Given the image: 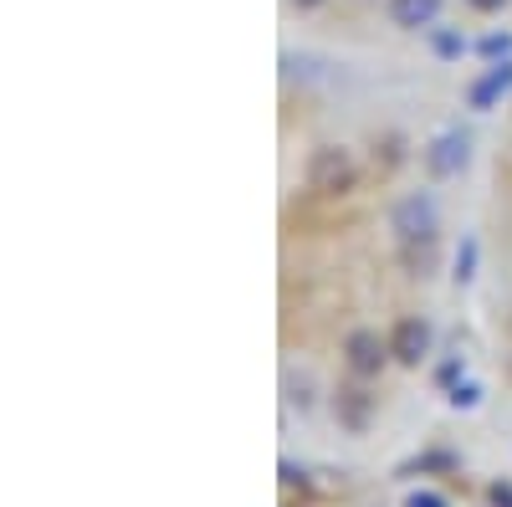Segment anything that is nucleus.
I'll return each instance as SVG.
<instances>
[{
	"label": "nucleus",
	"mask_w": 512,
	"mask_h": 507,
	"mask_svg": "<svg viewBox=\"0 0 512 507\" xmlns=\"http://www.w3.org/2000/svg\"><path fill=\"white\" fill-rule=\"evenodd\" d=\"M390 226H395L400 241H431V231H436V200L431 195H405L395 205Z\"/></svg>",
	"instance_id": "nucleus-2"
},
{
	"label": "nucleus",
	"mask_w": 512,
	"mask_h": 507,
	"mask_svg": "<svg viewBox=\"0 0 512 507\" xmlns=\"http://www.w3.org/2000/svg\"><path fill=\"white\" fill-rule=\"evenodd\" d=\"M472 262H477V241L466 236L461 251H456V277H461V282H472Z\"/></svg>",
	"instance_id": "nucleus-10"
},
{
	"label": "nucleus",
	"mask_w": 512,
	"mask_h": 507,
	"mask_svg": "<svg viewBox=\"0 0 512 507\" xmlns=\"http://www.w3.org/2000/svg\"><path fill=\"white\" fill-rule=\"evenodd\" d=\"M492 502H497V507H512V487L497 482V487H492Z\"/></svg>",
	"instance_id": "nucleus-14"
},
{
	"label": "nucleus",
	"mask_w": 512,
	"mask_h": 507,
	"mask_svg": "<svg viewBox=\"0 0 512 507\" xmlns=\"http://www.w3.org/2000/svg\"><path fill=\"white\" fill-rule=\"evenodd\" d=\"M384 354H390V344H384V338H379L374 328L349 333V369H354V374H379Z\"/></svg>",
	"instance_id": "nucleus-4"
},
{
	"label": "nucleus",
	"mask_w": 512,
	"mask_h": 507,
	"mask_svg": "<svg viewBox=\"0 0 512 507\" xmlns=\"http://www.w3.org/2000/svg\"><path fill=\"white\" fill-rule=\"evenodd\" d=\"M410 507H446V502H441L436 492H415V497H410Z\"/></svg>",
	"instance_id": "nucleus-13"
},
{
	"label": "nucleus",
	"mask_w": 512,
	"mask_h": 507,
	"mask_svg": "<svg viewBox=\"0 0 512 507\" xmlns=\"http://www.w3.org/2000/svg\"><path fill=\"white\" fill-rule=\"evenodd\" d=\"M477 52H482L487 62H507V57H512V36H507V31H492V36L477 41Z\"/></svg>",
	"instance_id": "nucleus-8"
},
{
	"label": "nucleus",
	"mask_w": 512,
	"mask_h": 507,
	"mask_svg": "<svg viewBox=\"0 0 512 507\" xmlns=\"http://www.w3.org/2000/svg\"><path fill=\"white\" fill-rule=\"evenodd\" d=\"M441 16V0H390V21L405 31H431Z\"/></svg>",
	"instance_id": "nucleus-7"
},
{
	"label": "nucleus",
	"mask_w": 512,
	"mask_h": 507,
	"mask_svg": "<svg viewBox=\"0 0 512 507\" xmlns=\"http://www.w3.org/2000/svg\"><path fill=\"white\" fill-rule=\"evenodd\" d=\"M364 410H369V400H364L359 390H349V405H344V415H349V426H359V420H364Z\"/></svg>",
	"instance_id": "nucleus-11"
},
{
	"label": "nucleus",
	"mask_w": 512,
	"mask_h": 507,
	"mask_svg": "<svg viewBox=\"0 0 512 507\" xmlns=\"http://www.w3.org/2000/svg\"><path fill=\"white\" fill-rule=\"evenodd\" d=\"M466 154H472V144H466V134H441L431 149H425V164H431V175H456V169H466Z\"/></svg>",
	"instance_id": "nucleus-3"
},
{
	"label": "nucleus",
	"mask_w": 512,
	"mask_h": 507,
	"mask_svg": "<svg viewBox=\"0 0 512 507\" xmlns=\"http://www.w3.org/2000/svg\"><path fill=\"white\" fill-rule=\"evenodd\" d=\"M349 180H354V164H349L344 149H313V159H308V185H313L318 195L349 190Z\"/></svg>",
	"instance_id": "nucleus-1"
},
{
	"label": "nucleus",
	"mask_w": 512,
	"mask_h": 507,
	"mask_svg": "<svg viewBox=\"0 0 512 507\" xmlns=\"http://www.w3.org/2000/svg\"><path fill=\"white\" fill-rule=\"evenodd\" d=\"M425 349H431V328L415 323V318H405V323L390 333V354H395L400 364H420Z\"/></svg>",
	"instance_id": "nucleus-5"
},
{
	"label": "nucleus",
	"mask_w": 512,
	"mask_h": 507,
	"mask_svg": "<svg viewBox=\"0 0 512 507\" xmlns=\"http://www.w3.org/2000/svg\"><path fill=\"white\" fill-rule=\"evenodd\" d=\"M477 395H482L477 385H456L451 390V405H477Z\"/></svg>",
	"instance_id": "nucleus-12"
},
{
	"label": "nucleus",
	"mask_w": 512,
	"mask_h": 507,
	"mask_svg": "<svg viewBox=\"0 0 512 507\" xmlns=\"http://www.w3.org/2000/svg\"><path fill=\"white\" fill-rule=\"evenodd\" d=\"M431 47H436V57H461V52H466V36H456V31H436V26H431Z\"/></svg>",
	"instance_id": "nucleus-9"
},
{
	"label": "nucleus",
	"mask_w": 512,
	"mask_h": 507,
	"mask_svg": "<svg viewBox=\"0 0 512 507\" xmlns=\"http://www.w3.org/2000/svg\"><path fill=\"white\" fill-rule=\"evenodd\" d=\"M472 6H477V11H502L507 0H472Z\"/></svg>",
	"instance_id": "nucleus-15"
},
{
	"label": "nucleus",
	"mask_w": 512,
	"mask_h": 507,
	"mask_svg": "<svg viewBox=\"0 0 512 507\" xmlns=\"http://www.w3.org/2000/svg\"><path fill=\"white\" fill-rule=\"evenodd\" d=\"M297 6H303V11H313V6H323V0H297Z\"/></svg>",
	"instance_id": "nucleus-16"
},
{
	"label": "nucleus",
	"mask_w": 512,
	"mask_h": 507,
	"mask_svg": "<svg viewBox=\"0 0 512 507\" xmlns=\"http://www.w3.org/2000/svg\"><path fill=\"white\" fill-rule=\"evenodd\" d=\"M507 88H512V57H507V62H492V67L472 82V93H466V98H472V108H492Z\"/></svg>",
	"instance_id": "nucleus-6"
}]
</instances>
